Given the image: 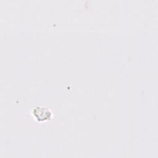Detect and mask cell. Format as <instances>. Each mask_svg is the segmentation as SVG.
<instances>
[{
  "label": "cell",
  "mask_w": 158,
  "mask_h": 158,
  "mask_svg": "<svg viewBox=\"0 0 158 158\" xmlns=\"http://www.w3.org/2000/svg\"><path fill=\"white\" fill-rule=\"evenodd\" d=\"M32 114L39 122H43L50 120L52 116V112L49 108L43 106H37L33 110Z\"/></svg>",
  "instance_id": "6da1fadb"
}]
</instances>
